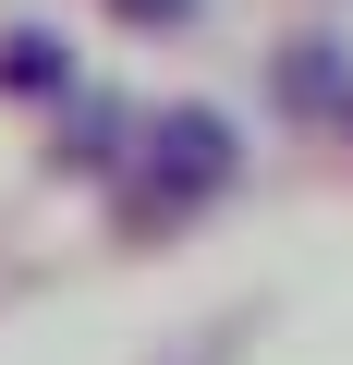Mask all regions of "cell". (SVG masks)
<instances>
[{
	"mask_svg": "<svg viewBox=\"0 0 353 365\" xmlns=\"http://www.w3.org/2000/svg\"><path fill=\"white\" fill-rule=\"evenodd\" d=\"M170 365H232V341H220V329H208V341H195V353H170Z\"/></svg>",
	"mask_w": 353,
	"mask_h": 365,
	"instance_id": "cell-6",
	"label": "cell"
},
{
	"mask_svg": "<svg viewBox=\"0 0 353 365\" xmlns=\"http://www.w3.org/2000/svg\"><path fill=\"white\" fill-rule=\"evenodd\" d=\"M61 73H73V61H61V37H37V25H25V37H0V86H13V98H49Z\"/></svg>",
	"mask_w": 353,
	"mask_h": 365,
	"instance_id": "cell-2",
	"label": "cell"
},
{
	"mask_svg": "<svg viewBox=\"0 0 353 365\" xmlns=\"http://www.w3.org/2000/svg\"><path fill=\"white\" fill-rule=\"evenodd\" d=\"M110 13H122V25H183L195 0H110Z\"/></svg>",
	"mask_w": 353,
	"mask_h": 365,
	"instance_id": "cell-5",
	"label": "cell"
},
{
	"mask_svg": "<svg viewBox=\"0 0 353 365\" xmlns=\"http://www.w3.org/2000/svg\"><path fill=\"white\" fill-rule=\"evenodd\" d=\"M280 98H292V110L341 98V61H329V49H292V61H280Z\"/></svg>",
	"mask_w": 353,
	"mask_h": 365,
	"instance_id": "cell-4",
	"label": "cell"
},
{
	"mask_svg": "<svg viewBox=\"0 0 353 365\" xmlns=\"http://www.w3.org/2000/svg\"><path fill=\"white\" fill-rule=\"evenodd\" d=\"M110 158H122V98H86L61 134V170H110Z\"/></svg>",
	"mask_w": 353,
	"mask_h": 365,
	"instance_id": "cell-3",
	"label": "cell"
},
{
	"mask_svg": "<svg viewBox=\"0 0 353 365\" xmlns=\"http://www.w3.org/2000/svg\"><path fill=\"white\" fill-rule=\"evenodd\" d=\"M232 182V122L220 110H158L146 134V182H134V220H183Z\"/></svg>",
	"mask_w": 353,
	"mask_h": 365,
	"instance_id": "cell-1",
	"label": "cell"
}]
</instances>
